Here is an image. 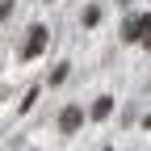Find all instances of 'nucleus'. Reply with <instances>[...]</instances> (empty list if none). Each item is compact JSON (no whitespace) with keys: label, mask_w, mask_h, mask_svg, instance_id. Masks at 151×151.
Wrapping results in <instances>:
<instances>
[{"label":"nucleus","mask_w":151,"mask_h":151,"mask_svg":"<svg viewBox=\"0 0 151 151\" xmlns=\"http://www.w3.org/2000/svg\"><path fill=\"white\" fill-rule=\"evenodd\" d=\"M67 80V63H59V67H55V76H50V84H63Z\"/></svg>","instance_id":"39448f33"},{"label":"nucleus","mask_w":151,"mask_h":151,"mask_svg":"<svg viewBox=\"0 0 151 151\" xmlns=\"http://www.w3.org/2000/svg\"><path fill=\"white\" fill-rule=\"evenodd\" d=\"M109 109H113V97H97V105L88 109V118H92V122H101V118H109Z\"/></svg>","instance_id":"20e7f679"},{"label":"nucleus","mask_w":151,"mask_h":151,"mask_svg":"<svg viewBox=\"0 0 151 151\" xmlns=\"http://www.w3.org/2000/svg\"><path fill=\"white\" fill-rule=\"evenodd\" d=\"M80 122H84V113H80V109H63L59 130H67V134H71V130H80Z\"/></svg>","instance_id":"7ed1b4c3"},{"label":"nucleus","mask_w":151,"mask_h":151,"mask_svg":"<svg viewBox=\"0 0 151 151\" xmlns=\"http://www.w3.org/2000/svg\"><path fill=\"white\" fill-rule=\"evenodd\" d=\"M122 4H130V0H122Z\"/></svg>","instance_id":"0eeeda50"},{"label":"nucleus","mask_w":151,"mask_h":151,"mask_svg":"<svg viewBox=\"0 0 151 151\" xmlns=\"http://www.w3.org/2000/svg\"><path fill=\"white\" fill-rule=\"evenodd\" d=\"M147 50H151V38H147Z\"/></svg>","instance_id":"423d86ee"},{"label":"nucleus","mask_w":151,"mask_h":151,"mask_svg":"<svg viewBox=\"0 0 151 151\" xmlns=\"http://www.w3.org/2000/svg\"><path fill=\"white\" fill-rule=\"evenodd\" d=\"M122 38H126V42H143V46H147V38H151V13L130 17V21H126V29H122Z\"/></svg>","instance_id":"f257e3e1"},{"label":"nucleus","mask_w":151,"mask_h":151,"mask_svg":"<svg viewBox=\"0 0 151 151\" xmlns=\"http://www.w3.org/2000/svg\"><path fill=\"white\" fill-rule=\"evenodd\" d=\"M46 25H29V38H25V46H21V59H34V55H42L46 50Z\"/></svg>","instance_id":"f03ea898"}]
</instances>
